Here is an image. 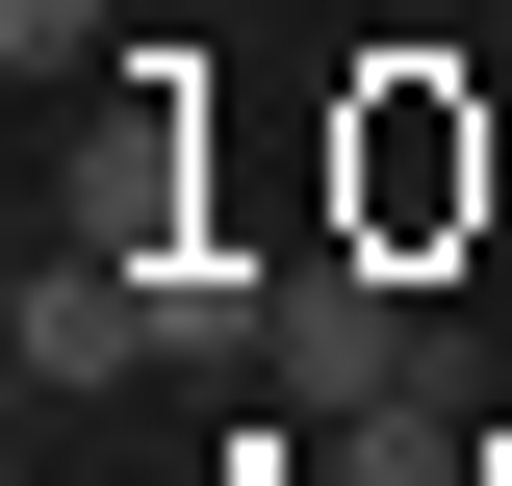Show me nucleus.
Masks as SVG:
<instances>
[{"instance_id":"f257e3e1","label":"nucleus","mask_w":512,"mask_h":486,"mask_svg":"<svg viewBox=\"0 0 512 486\" xmlns=\"http://www.w3.org/2000/svg\"><path fill=\"white\" fill-rule=\"evenodd\" d=\"M282 384H308V410H384V384H410V307H384V256H308V282H282Z\"/></svg>"},{"instance_id":"f03ea898","label":"nucleus","mask_w":512,"mask_h":486,"mask_svg":"<svg viewBox=\"0 0 512 486\" xmlns=\"http://www.w3.org/2000/svg\"><path fill=\"white\" fill-rule=\"evenodd\" d=\"M26 384H103V359H154V256H26Z\"/></svg>"}]
</instances>
